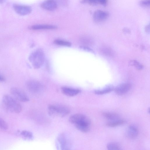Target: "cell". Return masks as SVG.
Instances as JSON below:
<instances>
[{
  "instance_id": "obj_28",
  "label": "cell",
  "mask_w": 150,
  "mask_h": 150,
  "mask_svg": "<svg viewBox=\"0 0 150 150\" xmlns=\"http://www.w3.org/2000/svg\"><path fill=\"white\" fill-rule=\"evenodd\" d=\"M5 79L3 76L0 75V81L3 82L4 81Z\"/></svg>"
},
{
  "instance_id": "obj_1",
  "label": "cell",
  "mask_w": 150,
  "mask_h": 150,
  "mask_svg": "<svg viewBox=\"0 0 150 150\" xmlns=\"http://www.w3.org/2000/svg\"><path fill=\"white\" fill-rule=\"evenodd\" d=\"M69 122L74 124L79 130L84 132L89 131L90 128L91 121L86 116L81 114H75L69 118Z\"/></svg>"
},
{
  "instance_id": "obj_13",
  "label": "cell",
  "mask_w": 150,
  "mask_h": 150,
  "mask_svg": "<svg viewBox=\"0 0 150 150\" xmlns=\"http://www.w3.org/2000/svg\"><path fill=\"white\" fill-rule=\"evenodd\" d=\"M138 134V130L135 126L131 125L128 128L127 134V136L131 139L136 138Z\"/></svg>"
},
{
  "instance_id": "obj_30",
  "label": "cell",
  "mask_w": 150,
  "mask_h": 150,
  "mask_svg": "<svg viewBox=\"0 0 150 150\" xmlns=\"http://www.w3.org/2000/svg\"><path fill=\"white\" fill-rule=\"evenodd\" d=\"M4 2V1L0 0V3H2Z\"/></svg>"
},
{
  "instance_id": "obj_25",
  "label": "cell",
  "mask_w": 150,
  "mask_h": 150,
  "mask_svg": "<svg viewBox=\"0 0 150 150\" xmlns=\"http://www.w3.org/2000/svg\"><path fill=\"white\" fill-rule=\"evenodd\" d=\"M150 1L149 0L141 1L140 2V4L144 7H148L150 6Z\"/></svg>"
},
{
  "instance_id": "obj_15",
  "label": "cell",
  "mask_w": 150,
  "mask_h": 150,
  "mask_svg": "<svg viewBox=\"0 0 150 150\" xmlns=\"http://www.w3.org/2000/svg\"><path fill=\"white\" fill-rule=\"evenodd\" d=\"M103 116L110 121H112L119 119V115L117 114L109 112H105L103 113Z\"/></svg>"
},
{
  "instance_id": "obj_3",
  "label": "cell",
  "mask_w": 150,
  "mask_h": 150,
  "mask_svg": "<svg viewBox=\"0 0 150 150\" xmlns=\"http://www.w3.org/2000/svg\"><path fill=\"white\" fill-rule=\"evenodd\" d=\"M29 60L35 69L39 68L42 65L45 61L43 51L40 49L34 51L29 55Z\"/></svg>"
},
{
  "instance_id": "obj_21",
  "label": "cell",
  "mask_w": 150,
  "mask_h": 150,
  "mask_svg": "<svg viewBox=\"0 0 150 150\" xmlns=\"http://www.w3.org/2000/svg\"><path fill=\"white\" fill-rule=\"evenodd\" d=\"M129 64L131 65L134 67L138 70H141L143 68L142 65L135 60H131Z\"/></svg>"
},
{
  "instance_id": "obj_9",
  "label": "cell",
  "mask_w": 150,
  "mask_h": 150,
  "mask_svg": "<svg viewBox=\"0 0 150 150\" xmlns=\"http://www.w3.org/2000/svg\"><path fill=\"white\" fill-rule=\"evenodd\" d=\"M131 84L129 83H123L120 84L117 86L115 88L114 91L117 95H124L130 89Z\"/></svg>"
},
{
  "instance_id": "obj_12",
  "label": "cell",
  "mask_w": 150,
  "mask_h": 150,
  "mask_svg": "<svg viewBox=\"0 0 150 150\" xmlns=\"http://www.w3.org/2000/svg\"><path fill=\"white\" fill-rule=\"evenodd\" d=\"M43 8L49 11H53L57 8L56 2L53 0H47L43 2L41 4Z\"/></svg>"
},
{
  "instance_id": "obj_19",
  "label": "cell",
  "mask_w": 150,
  "mask_h": 150,
  "mask_svg": "<svg viewBox=\"0 0 150 150\" xmlns=\"http://www.w3.org/2000/svg\"><path fill=\"white\" fill-rule=\"evenodd\" d=\"M54 43L57 45L67 47L71 46V44L69 42L60 39H56L54 40Z\"/></svg>"
},
{
  "instance_id": "obj_17",
  "label": "cell",
  "mask_w": 150,
  "mask_h": 150,
  "mask_svg": "<svg viewBox=\"0 0 150 150\" xmlns=\"http://www.w3.org/2000/svg\"><path fill=\"white\" fill-rule=\"evenodd\" d=\"M114 88L112 86L110 85L102 89L96 90L94 93L98 95H102L106 94L111 92L114 90Z\"/></svg>"
},
{
  "instance_id": "obj_23",
  "label": "cell",
  "mask_w": 150,
  "mask_h": 150,
  "mask_svg": "<svg viewBox=\"0 0 150 150\" xmlns=\"http://www.w3.org/2000/svg\"><path fill=\"white\" fill-rule=\"evenodd\" d=\"M101 52L106 55L111 56L112 54V52L111 50L108 48L104 47L101 49Z\"/></svg>"
},
{
  "instance_id": "obj_29",
  "label": "cell",
  "mask_w": 150,
  "mask_h": 150,
  "mask_svg": "<svg viewBox=\"0 0 150 150\" xmlns=\"http://www.w3.org/2000/svg\"><path fill=\"white\" fill-rule=\"evenodd\" d=\"M124 30L125 32L127 33H129V31L128 29L127 28L125 29Z\"/></svg>"
},
{
  "instance_id": "obj_5",
  "label": "cell",
  "mask_w": 150,
  "mask_h": 150,
  "mask_svg": "<svg viewBox=\"0 0 150 150\" xmlns=\"http://www.w3.org/2000/svg\"><path fill=\"white\" fill-rule=\"evenodd\" d=\"M10 92L16 99L22 102H26L29 100L28 97L25 92L20 88L13 87L10 90Z\"/></svg>"
},
{
  "instance_id": "obj_14",
  "label": "cell",
  "mask_w": 150,
  "mask_h": 150,
  "mask_svg": "<svg viewBox=\"0 0 150 150\" xmlns=\"http://www.w3.org/2000/svg\"><path fill=\"white\" fill-rule=\"evenodd\" d=\"M57 28L56 26L52 25H36L30 27V28L33 30L54 29Z\"/></svg>"
},
{
  "instance_id": "obj_24",
  "label": "cell",
  "mask_w": 150,
  "mask_h": 150,
  "mask_svg": "<svg viewBox=\"0 0 150 150\" xmlns=\"http://www.w3.org/2000/svg\"><path fill=\"white\" fill-rule=\"evenodd\" d=\"M21 134L25 138H32L33 137L32 133L29 131L24 130L21 132Z\"/></svg>"
},
{
  "instance_id": "obj_6",
  "label": "cell",
  "mask_w": 150,
  "mask_h": 150,
  "mask_svg": "<svg viewBox=\"0 0 150 150\" xmlns=\"http://www.w3.org/2000/svg\"><path fill=\"white\" fill-rule=\"evenodd\" d=\"M26 86L29 91L33 93L40 92L42 88L41 83L35 80H30L27 81L26 83Z\"/></svg>"
},
{
  "instance_id": "obj_18",
  "label": "cell",
  "mask_w": 150,
  "mask_h": 150,
  "mask_svg": "<svg viewBox=\"0 0 150 150\" xmlns=\"http://www.w3.org/2000/svg\"><path fill=\"white\" fill-rule=\"evenodd\" d=\"M107 150H122L121 147L115 143H110L107 145Z\"/></svg>"
},
{
  "instance_id": "obj_7",
  "label": "cell",
  "mask_w": 150,
  "mask_h": 150,
  "mask_svg": "<svg viewBox=\"0 0 150 150\" xmlns=\"http://www.w3.org/2000/svg\"><path fill=\"white\" fill-rule=\"evenodd\" d=\"M13 7L17 13L23 16L30 13L32 10L31 7L29 6L18 4H14Z\"/></svg>"
},
{
  "instance_id": "obj_2",
  "label": "cell",
  "mask_w": 150,
  "mask_h": 150,
  "mask_svg": "<svg viewBox=\"0 0 150 150\" xmlns=\"http://www.w3.org/2000/svg\"><path fill=\"white\" fill-rule=\"evenodd\" d=\"M2 103L3 107L7 111L19 113L22 110L21 105L18 101L9 95L4 96Z\"/></svg>"
},
{
  "instance_id": "obj_8",
  "label": "cell",
  "mask_w": 150,
  "mask_h": 150,
  "mask_svg": "<svg viewBox=\"0 0 150 150\" xmlns=\"http://www.w3.org/2000/svg\"><path fill=\"white\" fill-rule=\"evenodd\" d=\"M61 150H70V144L66 135L64 133L59 134L57 138Z\"/></svg>"
},
{
  "instance_id": "obj_4",
  "label": "cell",
  "mask_w": 150,
  "mask_h": 150,
  "mask_svg": "<svg viewBox=\"0 0 150 150\" xmlns=\"http://www.w3.org/2000/svg\"><path fill=\"white\" fill-rule=\"evenodd\" d=\"M70 112L68 107L63 105H50L48 107V113L51 116L63 117L68 115Z\"/></svg>"
},
{
  "instance_id": "obj_27",
  "label": "cell",
  "mask_w": 150,
  "mask_h": 150,
  "mask_svg": "<svg viewBox=\"0 0 150 150\" xmlns=\"http://www.w3.org/2000/svg\"><path fill=\"white\" fill-rule=\"evenodd\" d=\"M145 30L147 32H149V25H148L145 27Z\"/></svg>"
},
{
  "instance_id": "obj_20",
  "label": "cell",
  "mask_w": 150,
  "mask_h": 150,
  "mask_svg": "<svg viewBox=\"0 0 150 150\" xmlns=\"http://www.w3.org/2000/svg\"><path fill=\"white\" fill-rule=\"evenodd\" d=\"M83 3H88L91 4H100L102 5H105L107 3V1L105 0H84L83 1Z\"/></svg>"
},
{
  "instance_id": "obj_22",
  "label": "cell",
  "mask_w": 150,
  "mask_h": 150,
  "mask_svg": "<svg viewBox=\"0 0 150 150\" xmlns=\"http://www.w3.org/2000/svg\"><path fill=\"white\" fill-rule=\"evenodd\" d=\"M0 128L4 130H6L8 128V126L7 123L1 117H0Z\"/></svg>"
},
{
  "instance_id": "obj_16",
  "label": "cell",
  "mask_w": 150,
  "mask_h": 150,
  "mask_svg": "<svg viewBox=\"0 0 150 150\" xmlns=\"http://www.w3.org/2000/svg\"><path fill=\"white\" fill-rule=\"evenodd\" d=\"M125 121L119 119L116 120L109 121L107 122L106 125L110 127H116L124 124Z\"/></svg>"
},
{
  "instance_id": "obj_26",
  "label": "cell",
  "mask_w": 150,
  "mask_h": 150,
  "mask_svg": "<svg viewBox=\"0 0 150 150\" xmlns=\"http://www.w3.org/2000/svg\"><path fill=\"white\" fill-rule=\"evenodd\" d=\"M82 48L83 49L88 51L93 52V51L91 49L86 47L83 46L82 47Z\"/></svg>"
},
{
  "instance_id": "obj_11",
  "label": "cell",
  "mask_w": 150,
  "mask_h": 150,
  "mask_svg": "<svg viewBox=\"0 0 150 150\" xmlns=\"http://www.w3.org/2000/svg\"><path fill=\"white\" fill-rule=\"evenodd\" d=\"M62 93L64 95L69 97L75 96L81 92V90L78 89L71 88L66 86L61 88Z\"/></svg>"
},
{
  "instance_id": "obj_10",
  "label": "cell",
  "mask_w": 150,
  "mask_h": 150,
  "mask_svg": "<svg viewBox=\"0 0 150 150\" xmlns=\"http://www.w3.org/2000/svg\"><path fill=\"white\" fill-rule=\"evenodd\" d=\"M109 16L108 13L100 10H97L94 11L93 15L94 20L97 22L103 21L107 19Z\"/></svg>"
}]
</instances>
